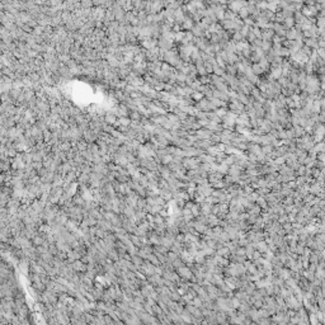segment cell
<instances>
[{"mask_svg":"<svg viewBox=\"0 0 325 325\" xmlns=\"http://www.w3.org/2000/svg\"><path fill=\"white\" fill-rule=\"evenodd\" d=\"M194 135L197 136V138L198 140H209V137H211V135H212V132L211 131H208L207 128H200V130H197L194 132Z\"/></svg>","mask_w":325,"mask_h":325,"instance_id":"6da1fadb","label":"cell"},{"mask_svg":"<svg viewBox=\"0 0 325 325\" xmlns=\"http://www.w3.org/2000/svg\"><path fill=\"white\" fill-rule=\"evenodd\" d=\"M250 68H251V72H253L255 76H258V78H260V76L264 74V71L262 70V68L258 64H251Z\"/></svg>","mask_w":325,"mask_h":325,"instance_id":"7a4b0ae2","label":"cell"},{"mask_svg":"<svg viewBox=\"0 0 325 325\" xmlns=\"http://www.w3.org/2000/svg\"><path fill=\"white\" fill-rule=\"evenodd\" d=\"M228 112H229V108H228V107H221V108H217V109H215L216 116L220 117L221 120L226 116V114H228Z\"/></svg>","mask_w":325,"mask_h":325,"instance_id":"3957f363","label":"cell"},{"mask_svg":"<svg viewBox=\"0 0 325 325\" xmlns=\"http://www.w3.org/2000/svg\"><path fill=\"white\" fill-rule=\"evenodd\" d=\"M295 20H293V17L292 18H285V22H283V24H282V26H283V28L285 29H291V28H293L295 27Z\"/></svg>","mask_w":325,"mask_h":325,"instance_id":"277c9868","label":"cell"},{"mask_svg":"<svg viewBox=\"0 0 325 325\" xmlns=\"http://www.w3.org/2000/svg\"><path fill=\"white\" fill-rule=\"evenodd\" d=\"M172 161H173V155H169V154H166L165 156H163V158L160 159V163H161L164 166H168Z\"/></svg>","mask_w":325,"mask_h":325,"instance_id":"5b68a950","label":"cell"},{"mask_svg":"<svg viewBox=\"0 0 325 325\" xmlns=\"http://www.w3.org/2000/svg\"><path fill=\"white\" fill-rule=\"evenodd\" d=\"M260 148H262V152H263L264 155H268V156H269L274 150V148L272 145H263V146H260Z\"/></svg>","mask_w":325,"mask_h":325,"instance_id":"8992f818","label":"cell"},{"mask_svg":"<svg viewBox=\"0 0 325 325\" xmlns=\"http://www.w3.org/2000/svg\"><path fill=\"white\" fill-rule=\"evenodd\" d=\"M205 98V95L202 93H200V92H193L192 93V95H191V99H193V102H200V100H202Z\"/></svg>","mask_w":325,"mask_h":325,"instance_id":"52a82bcc","label":"cell"},{"mask_svg":"<svg viewBox=\"0 0 325 325\" xmlns=\"http://www.w3.org/2000/svg\"><path fill=\"white\" fill-rule=\"evenodd\" d=\"M237 17H239L240 19H245V18H248V17H249V13H248L246 6H243V8L240 9L239 12H237Z\"/></svg>","mask_w":325,"mask_h":325,"instance_id":"ba28073f","label":"cell"},{"mask_svg":"<svg viewBox=\"0 0 325 325\" xmlns=\"http://www.w3.org/2000/svg\"><path fill=\"white\" fill-rule=\"evenodd\" d=\"M209 141H211L212 145H217V144H220V141H221V135H219V134H212L211 137H209Z\"/></svg>","mask_w":325,"mask_h":325,"instance_id":"9c48e42d","label":"cell"},{"mask_svg":"<svg viewBox=\"0 0 325 325\" xmlns=\"http://www.w3.org/2000/svg\"><path fill=\"white\" fill-rule=\"evenodd\" d=\"M312 150H314V151H315L316 154H319V152H324V141H321V142H317V144H315V145H314V148H312Z\"/></svg>","mask_w":325,"mask_h":325,"instance_id":"30bf717a","label":"cell"},{"mask_svg":"<svg viewBox=\"0 0 325 325\" xmlns=\"http://www.w3.org/2000/svg\"><path fill=\"white\" fill-rule=\"evenodd\" d=\"M250 31H251V33L254 34V37H255L257 40H260V38H262V29H259V28H257V27H251Z\"/></svg>","mask_w":325,"mask_h":325,"instance_id":"8fae6325","label":"cell"},{"mask_svg":"<svg viewBox=\"0 0 325 325\" xmlns=\"http://www.w3.org/2000/svg\"><path fill=\"white\" fill-rule=\"evenodd\" d=\"M183 38H184V31H180V32H177V33H175V38H174V41L180 42V43H182Z\"/></svg>","mask_w":325,"mask_h":325,"instance_id":"7c38bea8","label":"cell"},{"mask_svg":"<svg viewBox=\"0 0 325 325\" xmlns=\"http://www.w3.org/2000/svg\"><path fill=\"white\" fill-rule=\"evenodd\" d=\"M131 118H132V120H135V122H138L142 117H141V114H140V112H132Z\"/></svg>","mask_w":325,"mask_h":325,"instance_id":"4fadbf2b","label":"cell"},{"mask_svg":"<svg viewBox=\"0 0 325 325\" xmlns=\"http://www.w3.org/2000/svg\"><path fill=\"white\" fill-rule=\"evenodd\" d=\"M305 172H306V166L305 165H300L299 169H297V174H299V175H303Z\"/></svg>","mask_w":325,"mask_h":325,"instance_id":"5bb4252c","label":"cell"},{"mask_svg":"<svg viewBox=\"0 0 325 325\" xmlns=\"http://www.w3.org/2000/svg\"><path fill=\"white\" fill-rule=\"evenodd\" d=\"M316 160L317 161H324V152H319L316 155Z\"/></svg>","mask_w":325,"mask_h":325,"instance_id":"9a60e30c","label":"cell"}]
</instances>
